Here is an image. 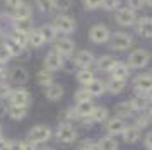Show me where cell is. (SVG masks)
I'll list each match as a JSON object with an SVG mask.
<instances>
[{"instance_id":"obj_39","label":"cell","mask_w":152,"mask_h":150,"mask_svg":"<svg viewBox=\"0 0 152 150\" xmlns=\"http://www.w3.org/2000/svg\"><path fill=\"white\" fill-rule=\"evenodd\" d=\"M79 150H97V143L92 140H84L79 145Z\"/></svg>"},{"instance_id":"obj_57","label":"cell","mask_w":152,"mask_h":150,"mask_svg":"<svg viewBox=\"0 0 152 150\" xmlns=\"http://www.w3.org/2000/svg\"><path fill=\"white\" fill-rule=\"evenodd\" d=\"M149 150H152V149H149Z\"/></svg>"},{"instance_id":"obj_46","label":"cell","mask_w":152,"mask_h":150,"mask_svg":"<svg viewBox=\"0 0 152 150\" xmlns=\"http://www.w3.org/2000/svg\"><path fill=\"white\" fill-rule=\"evenodd\" d=\"M147 125H149V116H140V118L137 119V126L138 128H145Z\"/></svg>"},{"instance_id":"obj_54","label":"cell","mask_w":152,"mask_h":150,"mask_svg":"<svg viewBox=\"0 0 152 150\" xmlns=\"http://www.w3.org/2000/svg\"><path fill=\"white\" fill-rule=\"evenodd\" d=\"M145 4H147L149 7H152V0H145Z\"/></svg>"},{"instance_id":"obj_36","label":"cell","mask_w":152,"mask_h":150,"mask_svg":"<svg viewBox=\"0 0 152 150\" xmlns=\"http://www.w3.org/2000/svg\"><path fill=\"white\" fill-rule=\"evenodd\" d=\"M10 51H9V48H7V44L5 43H2L0 44V61H4V63H7L9 60H10Z\"/></svg>"},{"instance_id":"obj_31","label":"cell","mask_w":152,"mask_h":150,"mask_svg":"<svg viewBox=\"0 0 152 150\" xmlns=\"http://www.w3.org/2000/svg\"><path fill=\"white\" fill-rule=\"evenodd\" d=\"M36 80H38V84H41V85H50V84H53V75H51V72L50 70H41L39 74H38V77H36Z\"/></svg>"},{"instance_id":"obj_24","label":"cell","mask_w":152,"mask_h":150,"mask_svg":"<svg viewBox=\"0 0 152 150\" xmlns=\"http://www.w3.org/2000/svg\"><path fill=\"white\" fill-rule=\"evenodd\" d=\"M115 65H116V60L113 56H103V58L97 60V68L101 72H111L115 68Z\"/></svg>"},{"instance_id":"obj_49","label":"cell","mask_w":152,"mask_h":150,"mask_svg":"<svg viewBox=\"0 0 152 150\" xmlns=\"http://www.w3.org/2000/svg\"><path fill=\"white\" fill-rule=\"evenodd\" d=\"M5 4H7L10 9H15V7H19L22 4V0H5Z\"/></svg>"},{"instance_id":"obj_6","label":"cell","mask_w":152,"mask_h":150,"mask_svg":"<svg viewBox=\"0 0 152 150\" xmlns=\"http://www.w3.org/2000/svg\"><path fill=\"white\" fill-rule=\"evenodd\" d=\"M45 68L50 72H56V70H62L63 68V56L58 51H50L45 58Z\"/></svg>"},{"instance_id":"obj_17","label":"cell","mask_w":152,"mask_h":150,"mask_svg":"<svg viewBox=\"0 0 152 150\" xmlns=\"http://www.w3.org/2000/svg\"><path fill=\"white\" fill-rule=\"evenodd\" d=\"M45 95L50 101H60L63 97V87L58 85V84H50V85L45 87Z\"/></svg>"},{"instance_id":"obj_22","label":"cell","mask_w":152,"mask_h":150,"mask_svg":"<svg viewBox=\"0 0 152 150\" xmlns=\"http://www.w3.org/2000/svg\"><path fill=\"white\" fill-rule=\"evenodd\" d=\"M111 74H113L115 79L126 80V79H128V75H130V68H128V65H125V63H118V61H116V65H115V68L111 70Z\"/></svg>"},{"instance_id":"obj_2","label":"cell","mask_w":152,"mask_h":150,"mask_svg":"<svg viewBox=\"0 0 152 150\" xmlns=\"http://www.w3.org/2000/svg\"><path fill=\"white\" fill-rule=\"evenodd\" d=\"M151 61V53L147 50H135L128 58V67L132 68H144Z\"/></svg>"},{"instance_id":"obj_51","label":"cell","mask_w":152,"mask_h":150,"mask_svg":"<svg viewBox=\"0 0 152 150\" xmlns=\"http://www.w3.org/2000/svg\"><path fill=\"white\" fill-rule=\"evenodd\" d=\"M2 116H5V106L4 104H0V118Z\"/></svg>"},{"instance_id":"obj_10","label":"cell","mask_w":152,"mask_h":150,"mask_svg":"<svg viewBox=\"0 0 152 150\" xmlns=\"http://www.w3.org/2000/svg\"><path fill=\"white\" fill-rule=\"evenodd\" d=\"M74 61H75L77 67L80 68H89L92 63H94V55L87 51V50H80V51H77L75 56H74Z\"/></svg>"},{"instance_id":"obj_50","label":"cell","mask_w":152,"mask_h":150,"mask_svg":"<svg viewBox=\"0 0 152 150\" xmlns=\"http://www.w3.org/2000/svg\"><path fill=\"white\" fill-rule=\"evenodd\" d=\"M145 145H147V149H152V131L147 133V136H145Z\"/></svg>"},{"instance_id":"obj_18","label":"cell","mask_w":152,"mask_h":150,"mask_svg":"<svg viewBox=\"0 0 152 150\" xmlns=\"http://www.w3.org/2000/svg\"><path fill=\"white\" fill-rule=\"evenodd\" d=\"M96 108L91 99H86V101H77V106H75V113L77 116H80V118H86V116H89L92 113V109Z\"/></svg>"},{"instance_id":"obj_47","label":"cell","mask_w":152,"mask_h":150,"mask_svg":"<svg viewBox=\"0 0 152 150\" xmlns=\"http://www.w3.org/2000/svg\"><path fill=\"white\" fill-rule=\"evenodd\" d=\"M0 150H10V140L0 136Z\"/></svg>"},{"instance_id":"obj_53","label":"cell","mask_w":152,"mask_h":150,"mask_svg":"<svg viewBox=\"0 0 152 150\" xmlns=\"http://www.w3.org/2000/svg\"><path fill=\"white\" fill-rule=\"evenodd\" d=\"M39 150H55V149H51V147H43V149H39Z\"/></svg>"},{"instance_id":"obj_45","label":"cell","mask_w":152,"mask_h":150,"mask_svg":"<svg viewBox=\"0 0 152 150\" xmlns=\"http://www.w3.org/2000/svg\"><path fill=\"white\" fill-rule=\"evenodd\" d=\"M36 145H38V143L31 142V140H26V142H22V150H38Z\"/></svg>"},{"instance_id":"obj_15","label":"cell","mask_w":152,"mask_h":150,"mask_svg":"<svg viewBox=\"0 0 152 150\" xmlns=\"http://www.w3.org/2000/svg\"><path fill=\"white\" fill-rule=\"evenodd\" d=\"M29 79V74L26 68L22 67H14L12 70H10V80L14 82V84H19V85H22V84H26Z\"/></svg>"},{"instance_id":"obj_33","label":"cell","mask_w":152,"mask_h":150,"mask_svg":"<svg viewBox=\"0 0 152 150\" xmlns=\"http://www.w3.org/2000/svg\"><path fill=\"white\" fill-rule=\"evenodd\" d=\"M15 19H26V17H31V7L26 5V4H21L19 7L14 9Z\"/></svg>"},{"instance_id":"obj_4","label":"cell","mask_w":152,"mask_h":150,"mask_svg":"<svg viewBox=\"0 0 152 150\" xmlns=\"http://www.w3.org/2000/svg\"><path fill=\"white\" fill-rule=\"evenodd\" d=\"M89 38H91L92 43H96V44H103V43H106V41L111 38V33H110V29H108L106 26H103V24H96V26L91 27Z\"/></svg>"},{"instance_id":"obj_14","label":"cell","mask_w":152,"mask_h":150,"mask_svg":"<svg viewBox=\"0 0 152 150\" xmlns=\"http://www.w3.org/2000/svg\"><path fill=\"white\" fill-rule=\"evenodd\" d=\"M106 118H108V109H106V108H101V106H96V108L92 109V113H91L89 116H86L84 119H86V125H87V121L103 123Z\"/></svg>"},{"instance_id":"obj_3","label":"cell","mask_w":152,"mask_h":150,"mask_svg":"<svg viewBox=\"0 0 152 150\" xmlns=\"http://www.w3.org/2000/svg\"><path fill=\"white\" fill-rule=\"evenodd\" d=\"M56 136H58V140L62 143H72L75 142L77 138V130L70 123H62L56 128Z\"/></svg>"},{"instance_id":"obj_29","label":"cell","mask_w":152,"mask_h":150,"mask_svg":"<svg viewBox=\"0 0 152 150\" xmlns=\"http://www.w3.org/2000/svg\"><path fill=\"white\" fill-rule=\"evenodd\" d=\"M5 44H7L9 51H10L12 56H19V55H22V53H24V48H26V46H22V44H19L17 41H14L12 38H9Z\"/></svg>"},{"instance_id":"obj_34","label":"cell","mask_w":152,"mask_h":150,"mask_svg":"<svg viewBox=\"0 0 152 150\" xmlns=\"http://www.w3.org/2000/svg\"><path fill=\"white\" fill-rule=\"evenodd\" d=\"M36 4H38V9L45 14H50L55 9V2L53 0H36Z\"/></svg>"},{"instance_id":"obj_42","label":"cell","mask_w":152,"mask_h":150,"mask_svg":"<svg viewBox=\"0 0 152 150\" xmlns=\"http://www.w3.org/2000/svg\"><path fill=\"white\" fill-rule=\"evenodd\" d=\"M10 87H9L7 84H0V99H5V97H9L10 95Z\"/></svg>"},{"instance_id":"obj_1","label":"cell","mask_w":152,"mask_h":150,"mask_svg":"<svg viewBox=\"0 0 152 150\" xmlns=\"http://www.w3.org/2000/svg\"><path fill=\"white\" fill-rule=\"evenodd\" d=\"M51 138V130L46 125H36L29 130V140L34 143H45Z\"/></svg>"},{"instance_id":"obj_9","label":"cell","mask_w":152,"mask_h":150,"mask_svg":"<svg viewBox=\"0 0 152 150\" xmlns=\"http://www.w3.org/2000/svg\"><path fill=\"white\" fill-rule=\"evenodd\" d=\"M9 99L12 104L15 106H24V108H28L29 104H31V95L26 89H17V90H12L10 95H9Z\"/></svg>"},{"instance_id":"obj_27","label":"cell","mask_w":152,"mask_h":150,"mask_svg":"<svg viewBox=\"0 0 152 150\" xmlns=\"http://www.w3.org/2000/svg\"><path fill=\"white\" fill-rule=\"evenodd\" d=\"M133 106H132V102H120L116 106V113L120 118H128V116L133 114Z\"/></svg>"},{"instance_id":"obj_32","label":"cell","mask_w":152,"mask_h":150,"mask_svg":"<svg viewBox=\"0 0 152 150\" xmlns=\"http://www.w3.org/2000/svg\"><path fill=\"white\" fill-rule=\"evenodd\" d=\"M10 38L14 41H17L19 44H22V46H26L29 43V33H24V31H19V29H14Z\"/></svg>"},{"instance_id":"obj_40","label":"cell","mask_w":152,"mask_h":150,"mask_svg":"<svg viewBox=\"0 0 152 150\" xmlns=\"http://www.w3.org/2000/svg\"><path fill=\"white\" fill-rule=\"evenodd\" d=\"M7 27H12V22H10V19H7L5 15H0V33L4 34Z\"/></svg>"},{"instance_id":"obj_11","label":"cell","mask_w":152,"mask_h":150,"mask_svg":"<svg viewBox=\"0 0 152 150\" xmlns=\"http://www.w3.org/2000/svg\"><path fill=\"white\" fill-rule=\"evenodd\" d=\"M116 22L121 26H132L135 22V10H132L130 7L118 9L116 12Z\"/></svg>"},{"instance_id":"obj_48","label":"cell","mask_w":152,"mask_h":150,"mask_svg":"<svg viewBox=\"0 0 152 150\" xmlns=\"http://www.w3.org/2000/svg\"><path fill=\"white\" fill-rule=\"evenodd\" d=\"M10 150H22V142H19V140H10Z\"/></svg>"},{"instance_id":"obj_35","label":"cell","mask_w":152,"mask_h":150,"mask_svg":"<svg viewBox=\"0 0 152 150\" xmlns=\"http://www.w3.org/2000/svg\"><path fill=\"white\" fill-rule=\"evenodd\" d=\"M15 29L24 31V33H29V29H31V17H26V19H15Z\"/></svg>"},{"instance_id":"obj_41","label":"cell","mask_w":152,"mask_h":150,"mask_svg":"<svg viewBox=\"0 0 152 150\" xmlns=\"http://www.w3.org/2000/svg\"><path fill=\"white\" fill-rule=\"evenodd\" d=\"M84 7L89 10H96L97 7H101V0H84Z\"/></svg>"},{"instance_id":"obj_5","label":"cell","mask_w":152,"mask_h":150,"mask_svg":"<svg viewBox=\"0 0 152 150\" xmlns=\"http://www.w3.org/2000/svg\"><path fill=\"white\" fill-rule=\"evenodd\" d=\"M132 39L130 34L126 33H115L111 36V48L113 50H116V51H125V50H128L132 46Z\"/></svg>"},{"instance_id":"obj_16","label":"cell","mask_w":152,"mask_h":150,"mask_svg":"<svg viewBox=\"0 0 152 150\" xmlns=\"http://www.w3.org/2000/svg\"><path fill=\"white\" fill-rule=\"evenodd\" d=\"M86 90L89 92L91 97H101V95L104 94V90H106V85H104V82L94 79L92 82H89V84L86 85Z\"/></svg>"},{"instance_id":"obj_13","label":"cell","mask_w":152,"mask_h":150,"mask_svg":"<svg viewBox=\"0 0 152 150\" xmlns=\"http://www.w3.org/2000/svg\"><path fill=\"white\" fill-rule=\"evenodd\" d=\"M74 48H75V44L69 38H63V39L56 41V51L62 55V56H70V55L74 53Z\"/></svg>"},{"instance_id":"obj_56","label":"cell","mask_w":152,"mask_h":150,"mask_svg":"<svg viewBox=\"0 0 152 150\" xmlns=\"http://www.w3.org/2000/svg\"><path fill=\"white\" fill-rule=\"evenodd\" d=\"M149 118H152V111H151V116H149Z\"/></svg>"},{"instance_id":"obj_20","label":"cell","mask_w":152,"mask_h":150,"mask_svg":"<svg viewBox=\"0 0 152 150\" xmlns=\"http://www.w3.org/2000/svg\"><path fill=\"white\" fill-rule=\"evenodd\" d=\"M137 31L144 38H152V19L151 17H144L142 20H138Z\"/></svg>"},{"instance_id":"obj_7","label":"cell","mask_w":152,"mask_h":150,"mask_svg":"<svg viewBox=\"0 0 152 150\" xmlns=\"http://www.w3.org/2000/svg\"><path fill=\"white\" fill-rule=\"evenodd\" d=\"M135 90L137 94H145L149 95L152 92V75L144 74V75H138L135 79Z\"/></svg>"},{"instance_id":"obj_21","label":"cell","mask_w":152,"mask_h":150,"mask_svg":"<svg viewBox=\"0 0 152 150\" xmlns=\"http://www.w3.org/2000/svg\"><path fill=\"white\" fill-rule=\"evenodd\" d=\"M7 113L9 116L15 119V121H19V119H24L26 114H28V108H24V106H15V104H10L7 108Z\"/></svg>"},{"instance_id":"obj_30","label":"cell","mask_w":152,"mask_h":150,"mask_svg":"<svg viewBox=\"0 0 152 150\" xmlns=\"http://www.w3.org/2000/svg\"><path fill=\"white\" fill-rule=\"evenodd\" d=\"M39 31H41L43 38H45V43H50V41H53L56 38V29H55V26H51V24L43 26Z\"/></svg>"},{"instance_id":"obj_37","label":"cell","mask_w":152,"mask_h":150,"mask_svg":"<svg viewBox=\"0 0 152 150\" xmlns=\"http://www.w3.org/2000/svg\"><path fill=\"white\" fill-rule=\"evenodd\" d=\"M53 2H55V9L62 10V12L69 10L70 7H72V0H53Z\"/></svg>"},{"instance_id":"obj_43","label":"cell","mask_w":152,"mask_h":150,"mask_svg":"<svg viewBox=\"0 0 152 150\" xmlns=\"http://www.w3.org/2000/svg\"><path fill=\"white\" fill-rule=\"evenodd\" d=\"M75 97H77V101H86V99H91V95H89V92L86 90V87L80 89V90H77Z\"/></svg>"},{"instance_id":"obj_55","label":"cell","mask_w":152,"mask_h":150,"mask_svg":"<svg viewBox=\"0 0 152 150\" xmlns=\"http://www.w3.org/2000/svg\"><path fill=\"white\" fill-rule=\"evenodd\" d=\"M0 136H2V126H0Z\"/></svg>"},{"instance_id":"obj_19","label":"cell","mask_w":152,"mask_h":150,"mask_svg":"<svg viewBox=\"0 0 152 150\" xmlns=\"http://www.w3.org/2000/svg\"><path fill=\"white\" fill-rule=\"evenodd\" d=\"M121 135H123V140L126 143H135L140 138V128L138 126H125Z\"/></svg>"},{"instance_id":"obj_8","label":"cell","mask_w":152,"mask_h":150,"mask_svg":"<svg viewBox=\"0 0 152 150\" xmlns=\"http://www.w3.org/2000/svg\"><path fill=\"white\" fill-rule=\"evenodd\" d=\"M55 29L60 31V33H65V34H70L75 31V20L70 19L69 15H58L55 19Z\"/></svg>"},{"instance_id":"obj_25","label":"cell","mask_w":152,"mask_h":150,"mask_svg":"<svg viewBox=\"0 0 152 150\" xmlns=\"http://www.w3.org/2000/svg\"><path fill=\"white\" fill-rule=\"evenodd\" d=\"M29 44L33 48H39L45 44V38H43V34L39 29H36V31H29Z\"/></svg>"},{"instance_id":"obj_12","label":"cell","mask_w":152,"mask_h":150,"mask_svg":"<svg viewBox=\"0 0 152 150\" xmlns=\"http://www.w3.org/2000/svg\"><path fill=\"white\" fill-rule=\"evenodd\" d=\"M106 130H108V133L110 135H121L125 130V123L123 119L118 116V118H111V119H108V123H106Z\"/></svg>"},{"instance_id":"obj_52","label":"cell","mask_w":152,"mask_h":150,"mask_svg":"<svg viewBox=\"0 0 152 150\" xmlns=\"http://www.w3.org/2000/svg\"><path fill=\"white\" fill-rule=\"evenodd\" d=\"M4 72H5V63H4V61H0V75L4 74Z\"/></svg>"},{"instance_id":"obj_23","label":"cell","mask_w":152,"mask_h":150,"mask_svg":"<svg viewBox=\"0 0 152 150\" xmlns=\"http://www.w3.org/2000/svg\"><path fill=\"white\" fill-rule=\"evenodd\" d=\"M97 150H118V142L113 136H104L97 142Z\"/></svg>"},{"instance_id":"obj_28","label":"cell","mask_w":152,"mask_h":150,"mask_svg":"<svg viewBox=\"0 0 152 150\" xmlns=\"http://www.w3.org/2000/svg\"><path fill=\"white\" fill-rule=\"evenodd\" d=\"M125 89V80H121V79H111L110 82H108V90H110L111 94H120V92H123Z\"/></svg>"},{"instance_id":"obj_38","label":"cell","mask_w":152,"mask_h":150,"mask_svg":"<svg viewBox=\"0 0 152 150\" xmlns=\"http://www.w3.org/2000/svg\"><path fill=\"white\" fill-rule=\"evenodd\" d=\"M101 5L106 10H115V9L120 7V0H101Z\"/></svg>"},{"instance_id":"obj_44","label":"cell","mask_w":152,"mask_h":150,"mask_svg":"<svg viewBox=\"0 0 152 150\" xmlns=\"http://www.w3.org/2000/svg\"><path fill=\"white\" fill-rule=\"evenodd\" d=\"M145 4V0H128V5H130L132 10H137V9H142V5Z\"/></svg>"},{"instance_id":"obj_26","label":"cell","mask_w":152,"mask_h":150,"mask_svg":"<svg viewBox=\"0 0 152 150\" xmlns=\"http://www.w3.org/2000/svg\"><path fill=\"white\" fill-rule=\"evenodd\" d=\"M94 80V72L91 68H82L79 74H77V82H80L82 85H87L89 82Z\"/></svg>"}]
</instances>
